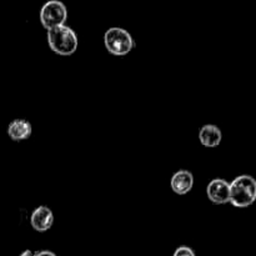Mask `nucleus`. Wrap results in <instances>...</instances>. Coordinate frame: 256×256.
Returning a JSON list of instances; mask_svg holds the SVG:
<instances>
[{
  "label": "nucleus",
  "instance_id": "9d476101",
  "mask_svg": "<svg viewBox=\"0 0 256 256\" xmlns=\"http://www.w3.org/2000/svg\"><path fill=\"white\" fill-rule=\"evenodd\" d=\"M172 256H196L195 255L194 250L189 246H179L175 250L174 255Z\"/></svg>",
  "mask_w": 256,
  "mask_h": 256
},
{
  "label": "nucleus",
  "instance_id": "6e6552de",
  "mask_svg": "<svg viewBox=\"0 0 256 256\" xmlns=\"http://www.w3.org/2000/svg\"><path fill=\"white\" fill-rule=\"evenodd\" d=\"M32 126L28 120L15 119L8 125V135L14 142H22L32 136Z\"/></svg>",
  "mask_w": 256,
  "mask_h": 256
},
{
  "label": "nucleus",
  "instance_id": "1a4fd4ad",
  "mask_svg": "<svg viewBox=\"0 0 256 256\" xmlns=\"http://www.w3.org/2000/svg\"><path fill=\"white\" fill-rule=\"evenodd\" d=\"M199 140L204 146L216 148L219 146L222 140V130L212 124H206L202 126L199 132Z\"/></svg>",
  "mask_w": 256,
  "mask_h": 256
},
{
  "label": "nucleus",
  "instance_id": "20e7f679",
  "mask_svg": "<svg viewBox=\"0 0 256 256\" xmlns=\"http://www.w3.org/2000/svg\"><path fill=\"white\" fill-rule=\"evenodd\" d=\"M68 20V9L59 0H50L40 10V22L46 30L65 25Z\"/></svg>",
  "mask_w": 256,
  "mask_h": 256
},
{
  "label": "nucleus",
  "instance_id": "7ed1b4c3",
  "mask_svg": "<svg viewBox=\"0 0 256 256\" xmlns=\"http://www.w3.org/2000/svg\"><path fill=\"white\" fill-rule=\"evenodd\" d=\"M104 45L110 54L124 56L134 49L135 42L128 30L119 26H112L105 32Z\"/></svg>",
  "mask_w": 256,
  "mask_h": 256
},
{
  "label": "nucleus",
  "instance_id": "f03ea898",
  "mask_svg": "<svg viewBox=\"0 0 256 256\" xmlns=\"http://www.w3.org/2000/svg\"><path fill=\"white\" fill-rule=\"evenodd\" d=\"M256 200V180L250 175H240L230 182V204L248 208Z\"/></svg>",
  "mask_w": 256,
  "mask_h": 256
},
{
  "label": "nucleus",
  "instance_id": "9b49d317",
  "mask_svg": "<svg viewBox=\"0 0 256 256\" xmlns=\"http://www.w3.org/2000/svg\"><path fill=\"white\" fill-rule=\"evenodd\" d=\"M35 256H56L52 252H49V250H42L39 252H35Z\"/></svg>",
  "mask_w": 256,
  "mask_h": 256
},
{
  "label": "nucleus",
  "instance_id": "0eeeda50",
  "mask_svg": "<svg viewBox=\"0 0 256 256\" xmlns=\"http://www.w3.org/2000/svg\"><path fill=\"white\" fill-rule=\"evenodd\" d=\"M172 190L178 195H185L192 192L194 186V175L189 170H179L170 180Z\"/></svg>",
  "mask_w": 256,
  "mask_h": 256
},
{
  "label": "nucleus",
  "instance_id": "39448f33",
  "mask_svg": "<svg viewBox=\"0 0 256 256\" xmlns=\"http://www.w3.org/2000/svg\"><path fill=\"white\" fill-rule=\"evenodd\" d=\"M206 195L214 204L222 205L230 202V182L224 179H212L206 186Z\"/></svg>",
  "mask_w": 256,
  "mask_h": 256
},
{
  "label": "nucleus",
  "instance_id": "423d86ee",
  "mask_svg": "<svg viewBox=\"0 0 256 256\" xmlns=\"http://www.w3.org/2000/svg\"><path fill=\"white\" fill-rule=\"evenodd\" d=\"M30 222L35 232H45L50 230V228L54 224V214L50 208L42 205L32 212V216H30Z\"/></svg>",
  "mask_w": 256,
  "mask_h": 256
},
{
  "label": "nucleus",
  "instance_id": "f257e3e1",
  "mask_svg": "<svg viewBox=\"0 0 256 256\" xmlns=\"http://www.w3.org/2000/svg\"><path fill=\"white\" fill-rule=\"evenodd\" d=\"M48 44L50 49L62 56L72 55L78 50L79 40L74 30L66 24L48 30Z\"/></svg>",
  "mask_w": 256,
  "mask_h": 256
},
{
  "label": "nucleus",
  "instance_id": "f8f14e48",
  "mask_svg": "<svg viewBox=\"0 0 256 256\" xmlns=\"http://www.w3.org/2000/svg\"><path fill=\"white\" fill-rule=\"evenodd\" d=\"M20 256H35V252H32V250H25L24 252H22Z\"/></svg>",
  "mask_w": 256,
  "mask_h": 256
}]
</instances>
